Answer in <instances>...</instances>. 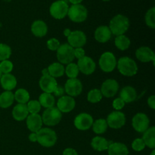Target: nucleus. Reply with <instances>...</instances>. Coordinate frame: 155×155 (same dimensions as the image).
Returning <instances> with one entry per match:
<instances>
[{"mask_svg": "<svg viewBox=\"0 0 155 155\" xmlns=\"http://www.w3.org/2000/svg\"><path fill=\"white\" fill-rule=\"evenodd\" d=\"M130 20L124 15H117L110 20L109 24V29L112 34L116 36L124 35L130 28Z\"/></svg>", "mask_w": 155, "mask_h": 155, "instance_id": "nucleus-1", "label": "nucleus"}, {"mask_svg": "<svg viewBox=\"0 0 155 155\" xmlns=\"http://www.w3.org/2000/svg\"><path fill=\"white\" fill-rule=\"evenodd\" d=\"M36 134H37V142L42 147L51 148L54 146L57 142V134L54 130L48 127L41 128L36 133Z\"/></svg>", "mask_w": 155, "mask_h": 155, "instance_id": "nucleus-2", "label": "nucleus"}, {"mask_svg": "<svg viewBox=\"0 0 155 155\" xmlns=\"http://www.w3.org/2000/svg\"><path fill=\"white\" fill-rule=\"evenodd\" d=\"M117 67L119 72L125 77H133L138 72L137 64L131 58H120L117 63Z\"/></svg>", "mask_w": 155, "mask_h": 155, "instance_id": "nucleus-3", "label": "nucleus"}, {"mask_svg": "<svg viewBox=\"0 0 155 155\" xmlns=\"http://www.w3.org/2000/svg\"><path fill=\"white\" fill-rule=\"evenodd\" d=\"M68 16L73 22H84L88 18V10L82 4L72 5L68 9Z\"/></svg>", "mask_w": 155, "mask_h": 155, "instance_id": "nucleus-4", "label": "nucleus"}, {"mask_svg": "<svg viewBox=\"0 0 155 155\" xmlns=\"http://www.w3.org/2000/svg\"><path fill=\"white\" fill-rule=\"evenodd\" d=\"M42 123L48 127H54L61 122L62 113L55 107L46 108L42 116Z\"/></svg>", "mask_w": 155, "mask_h": 155, "instance_id": "nucleus-5", "label": "nucleus"}, {"mask_svg": "<svg viewBox=\"0 0 155 155\" xmlns=\"http://www.w3.org/2000/svg\"><path fill=\"white\" fill-rule=\"evenodd\" d=\"M57 59L58 60L59 63L61 64H68L72 63L74 58V48L71 47L68 43L62 44L60 45L59 48L57 49Z\"/></svg>", "mask_w": 155, "mask_h": 155, "instance_id": "nucleus-6", "label": "nucleus"}, {"mask_svg": "<svg viewBox=\"0 0 155 155\" xmlns=\"http://www.w3.org/2000/svg\"><path fill=\"white\" fill-rule=\"evenodd\" d=\"M68 9H69V5L66 1L57 0L50 6L49 13L54 19L61 20L68 16Z\"/></svg>", "mask_w": 155, "mask_h": 155, "instance_id": "nucleus-7", "label": "nucleus"}, {"mask_svg": "<svg viewBox=\"0 0 155 155\" xmlns=\"http://www.w3.org/2000/svg\"><path fill=\"white\" fill-rule=\"evenodd\" d=\"M117 61L116 57L110 51H105L103 53L98 61L100 69L104 73L112 72L117 67Z\"/></svg>", "mask_w": 155, "mask_h": 155, "instance_id": "nucleus-8", "label": "nucleus"}, {"mask_svg": "<svg viewBox=\"0 0 155 155\" xmlns=\"http://www.w3.org/2000/svg\"><path fill=\"white\" fill-rule=\"evenodd\" d=\"M149 117L144 113H137L132 120V126L137 133H143L149 128Z\"/></svg>", "mask_w": 155, "mask_h": 155, "instance_id": "nucleus-9", "label": "nucleus"}, {"mask_svg": "<svg viewBox=\"0 0 155 155\" xmlns=\"http://www.w3.org/2000/svg\"><path fill=\"white\" fill-rule=\"evenodd\" d=\"M106 121H107V127L114 130H118L122 128L125 125L127 119L125 114L123 112L115 110L109 114Z\"/></svg>", "mask_w": 155, "mask_h": 155, "instance_id": "nucleus-10", "label": "nucleus"}, {"mask_svg": "<svg viewBox=\"0 0 155 155\" xmlns=\"http://www.w3.org/2000/svg\"><path fill=\"white\" fill-rule=\"evenodd\" d=\"M93 121V117L89 114L80 113L74 119V124L77 130L86 131L92 127Z\"/></svg>", "mask_w": 155, "mask_h": 155, "instance_id": "nucleus-11", "label": "nucleus"}, {"mask_svg": "<svg viewBox=\"0 0 155 155\" xmlns=\"http://www.w3.org/2000/svg\"><path fill=\"white\" fill-rule=\"evenodd\" d=\"M119 90V83L116 80L107 79L103 82L101 86V91L102 96L105 98H112L115 96Z\"/></svg>", "mask_w": 155, "mask_h": 155, "instance_id": "nucleus-12", "label": "nucleus"}, {"mask_svg": "<svg viewBox=\"0 0 155 155\" xmlns=\"http://www.w3.org/2000/svg\"><path fill=\"white\" fill-rule=\"evenodd\" d=\"M64 91L71 97H77L83 92V84L77 78L68 79L64 84Z\"/></svg>", "mask_w": 155, "mask_h": 155, "instance_id": "nucleus-13", "label": "nucleus"}, {"mask_svg": "<svg viewBox=\"0 0 155 155\" xmlns=\"http://www.w3.org/2000/svg\"><path fill=\"white\" fill-rule=\"evenodd\" d=\"M67 38H68V44L74 48H83L86 45L87 41L86 34L81 30L71 31L70 36Z\"/></svg>", "mask_w": 155, "mask_h": 155, "instance_id": "nucleus-14", "label": "nucleus"}, {"mask_svg": "<svg viewBox=\"0 0 155 155\" xmlns=\"http://www.w3.org/2000/svg\"><path fill=\"white\" fill-rule=\"evenodd\" d=\"M77 64L78 66L80 72L85 75H91L95 72L96 69V64L93 59L88 56H85L79 59Z\"/></svg>", "mask_w": 155, "mask_h": 155, "instance_id": "nucleus-15", "label": "nucleus"}, {"mask_svg": "<svg viewBox=\"0 0 155 155\" xmlns=\"http://www.w3.org/2000/svg\"><path fill=\"white\" fill-rule=\"evenodd\" d=\"M76 106V101L73 97L63 95L58 98L57 101V108L61 113H69L72 111Z\"/></svg>", "mask_w": 155, "mask_h": 155, "instance_id": "nucleus-16", "label": "nucleus"}, {"mask_svg": "<svg viewBox=\"0 0 155 155\" xmlns=\"http://www.w3.org/2000/svg\"><path fill=\"white\" fill-rule=\"evenodd\" d=\"M40 89L45 93L52 94L58 86V82L55 78L50 75L42 76L39 82Z\"/></svg>", "mask_w": 155, "mask_h": 155, "instance_id": "nucleus-17", "label": "nucleus"}, {"mask_svg": "<svg viewBox=\"0 0 155 155\" xmlns=\"http://www.w3.org/2000/svg\"><path fill=\"white\" fill-rule=\"evenodd\" d=\"M27 127L31 133H37L42 127V117L39 114H29L26 118Z\"/></svg>", "mask_w": 155, "mask_h": 155, "instance_id": "nucleus-18", "label": "nucleus"}, {"mask_svg": "<svg viewBox=\"0 0 155 155\" xmlns=\"http://www.w3.org/2000/svg\"><path fill=\"white\" fill-rule=\"evenodd\" d=\"M136 57L139 61L143 62V63L152 61L154 64V52L151 48L148 46L139 47L136 51Z\"/></svg>", "mask_w": 155, "mask_h": 155, "instance_id": "nucleus-19", "label": "nucleus"}, {"mask_svg": "<svg viewBox=\"0 0 155 155\" xmlns=\"http://www.w3.org/2000/svg\"><path fill=\"white\" fill-rule=\"evenodd\" d=\"M112 33L107 26H99L94 33L95 39L100 43H105L110 39Z\"/></svg>", "mask_w": 155, "mask_h": 155, "instance_id": "nucleus-20", "label": "nucleus"}, {"mask_svg": "<svg viewBox=\"0 0 155 155\" xmlns=\"http://www.w3.org/2000/svg\"><path fill=\"white\" fill-rule=\"evenodd\" d=\"M31 32L36 37H44L48 33V26L42 20H36L32 24Z\"/></svg>", "mask_w": 155, "mask_h": 155, "instance_id": "nucleus-21", "label": "nucleus"}, {"mask_svg": "<svg viewBox=\"0 0 155 155\" xmlns=\"http://www.w3.org/2000/svg\"><path fill=\"white\" fill-rule=\"evenodd\" d=\"M0 83L2 89L5 91H12L17 86L18 81L13 74H7L2 75L0 78Z\"/></svg>", "mask_w": 155, "mask_h": 155, "instance_id": "nucleus-22", "label": "nucleus"}, {"mask_svg": "<svg viewBox=\"0 0 155 155\" xmlns=\"http://www.w3.org/2000/svg\"><path fill=\"white\" fill-rule=\"evenodd\" d=\"M120 98L127 104L132 103L137 98V92L133 86H125L121 89L120 92Z\"/></svg>", "mask_w": 155, "mask_h": 155, "instance_id": "nucleus-23", "label": "nucleus"}, {"mask_svg": "<svg viewBox=\"0 0 155 155\" xmlns=\"http://www.w3.org/2000/svg\"><path fill=\"white\" fill-rule=\"evenodd\" d=\"M108 155H129L127 145L121 142H111L107 148Z\"/></svg>", "mask_w": 155, "mask_h": 155, "instance_id": "nucleus-24", "label": "nucleus"}, {"mask_svg": "<svg viewBox=\"0 0 155 155\" xmlns=\"http://www.w3.org/2000/svg\"><path fill=\"white\" fill-rule=\"evenodd\" d=\"M29 115L27 104H18L12 110V117L16 121H23Z\"/></svg>", "mask_w": 155, "mask_h": 155, "instance_id": "nucleus-25", "label": "nucleus"}, {"mask_svg": "<svg viewBox=\"0 0 155 155\" xmlns=\"http://www.w3.org/2000/svg\"><path fill=\"white\" fill-rule=\"evenodd\" d=\"M111 143L108 140L101 136H95L91 141V146L95 151H104L107 150L109 145Z\"/></svg>", "mask_w": 155, "mask_h": 155, "instance_id": "nucleus-26", "label": "nucleus"}, {"mask_svg": "<svg viewBox=\"0 0 155 155\" xmlns=\"http://www.w3.org/2000/svg\"><path fill=\"white\" fill-rule=\"evenodd\" d=\"M142 140L145 143V146L148 147L151 149H154L155 148V127H149L148 130L143 133Z\"/></svg>", "mask_w": 155, "mask_h": 155, "instance_id": "nucleus-27", "label": "nucleus"}, {"mask_svg": "<svg viewBox=\"0 0 155 155\" xmlns=\"http://www.w3.org/2000/svg\"><path fill=\"white\" fill-rule=\"evenodd\" d=\"M15 101L14 93L12 91H5L0 95V107L3 109L8 108Z\"/></svg>", "mask_w": 155, "mask_h": 155, "instance_id": "nucleus-28", "label": "nucleus"}, {"mask_svg": "<svg viewBox=\"0 0 155 155\" xmlns=\"http://www.w3.org/2000/svg\"><path fill=\"white\" fill-rule=\"evenodd\" d=\"M47 68H48L49 75L54 78H58V77H62L64 74V66L59 62L52 63Z\"/></svg>", "mask_w": 155, "mask_h": 155, "instance_id": "nucleus-29", "label": "nucleus"}, {"mask_svg": "<svg viewBox=\"0 0 155 155\" xmlns=\"http://www.w3.org/2000/svg\"><path fill=\"white\" fill-rule=\"evenodd\" d=\"M39 102L42 107L46 108L54 107L55 104V99L52 94L50 93H43L41 94L39 97Z\"/></svg>", "mask_w": 155, "mask_h": 155, "instance_id": "nucleus-30", "label": "nucleus"}, {"mask_svg": "<svg viewBox=\"0 0 155 155\" xmlns=\"http://www.w3.org/2000/svg\"><path fill=\"white\" fill-rule=\"evenodd\" d=\"M107 124L105 119L100 118V119L95 120L93 121L92 128L94 133L97 135L104 134L107 130Z\"/></svg>", "mask_w": 155, "mask_h": 155, "instance_id": "nucleus-31", "label": "nucleus"}, {"mask_svg": "<svg viewBox=\"0 0 155 155\" xmlns=\"http://www.w3.org/2000/svg\"><path fill=\"white\" fill-rule=\"evenodd\" d=\"M115 45L118 49L121 51H125L130 48L131 45V41L130 38L127 37L125 35H120V36H116L114 40Z\"/></svg>", "mask_w": 155, "mask_h": 155, "instance_id": "nucleus-32", "label": "nucleus"}, {"mask_svg": "<svg viewBox=\"0 0 155 155\" xmlns=\"http://www.w3.org/2000/svg\"><path fill=\"white\" fill-rule=\"evenodd\" d=\"M14 97L18 104H26L30 101V93L25 89H18L14 94Z\"/></svg>", "mask_w": 155, "mask_h": 155, "instance_id": "nucleus-33", "label": "nucleus"}, {"mask_svg": "<svg viewBox=\"0 0 155 155\" xmlns=\"http://www.w3.org/2000/svg\"><path fill=\"white\" fill-rule=\"evenodd\" d=\"M64 73L69 79H74L78 77L79 74H80V71H79L78 66H77V64L72 62V63L67 64Z\"/></svg>", "mask_w": 155, "mask_h": 155, "instance_id": "nucleus-34", "label": "nucleus"}, {"mask_svg": "<svg viewBox=\"0 0 155 155\" xmlns=\"http://www.w3.org/2000/svg\"><path fill=\"white\" fill-rule=\"evenodd\" d=\"M103 96L101 94V91L98 89H91L87 95V100L89 102L92 103V104H95L98 103L102 99Z\"/></svg>", "mask_w": 155, "mask_h": 155, "instance_id": "nucleus-35", "label": "nucleus"}, {"mask_svg": "<svg viewBox=\"0 0 155 155\" xmlns=\"http://www.w3.org/2000/svg\"><path fill=\"white\" fill-rule=\"evenodd\" d=\"M145 24L151 29L155 28V8L152 7L147 11L145 17Z\"/></svg>", "mask_w": 155, "mask_h": 155, "instance_id": "nucleus-36", "label": "nucleus"}, {"mask_svg": "<svg viewBox=\"0 0 155 155\" xmlns=\"http://www.w3.org/2000/svg\"><path fill=\"white\" fill-rule=\"evenodd\" d=\"M12 55V48L7 44L0 43V61L8 60Z\"/></svg>", "mask_w": 155, "mask_h": 155, "instance_id": "nucleus-37", "label": "nucleus"}, {"mask_svg": "<svg viewBox=\"0 0 155 155\" xmlns=\"http://www.w3.org/2000/svg\"><path fill=\"white\" fill-rule=\"evenodd\" d=\"M26 104H27L29 114H39L42 108V106L40 105L39 101L37 100L29 101Z\"/></svg>", "mask_w": 155, "mask_h": 155, "instance_id": "nucleus-38", "label": "nucleus"}, {"mask_svg": "<svg viewBox=\"0 0 155 155\" xmlns=\"http://www.w3.org/2000/svg\"><path fill=\"white\" fill-rule=\"evenodd\" d=\"M14 68L13 63L9 60H5L0 61V71L2 74H11Z\"/></svg>", "mask_w": 155, "mask_h": 155, "instance_id": "nucleus-39", "label": "nucleus"}, {"mask_svg": "<svg viewBox=\"0 0 155 155\" xmlns=\"http://www.w3.org/2000/svg\"><path fill=\"white\" fill-rule=\"evenodd\" d=\"M145 143H144L142 139H140V138L136 139L132 143V148L135 151H142V150L145 149Z\"/></svg>", "mask_w": 155, "mask_h": 155, "instance_id": "nucleus-40", "label": "nucleus"}, {"mask_svg": "<svg viewBox=\"0 0 155 155\" xmlns=\"http://www.w3.org/2000/svg\"><path fill=\"white\" fill-rule=\"evenodd\" d=\"M47 47L51 51H57L58 48L60 46V42L56 38H51L47 41Z\"/></svg>", "mask_w": 155, "mask_h": 155, "instance_id": "nucleus-41", "label": "nucleus"}, {"mask_svg": "<svg viewBox=\"0 0 155 155\" xmlns=\"http://www.w3.org/2000/svg\"><path fill=\"white\" fill-rule=\"evenodd\" d=\"M126 103L121 99L120 98H115L113 101V103H112V106H113L114 108L116 110H118V111H120L125 106Z\"/></svg>", "mask_w": 155, "mask_h": 155, "instance_id": "nucleus-42", "label": "nucleus"}, {"mask_svg": "<svg viewBox=\"0 0 155 155\" xmlns=\"http://www.w3.org/2000/svg\"><path fill=\"white\" fill-rule=\"evenodd\" d=\"M86 56V51L83 48H74V58L79 59Z\"/></svg>", "mask_w": 155, "mask_h": 155, "instance_id": "nucleus-43", "label": "nucleus"}, {"mask_svg": "<svg viewBox=\"0 0 155 155\" xmlns=\"http://www.w3.org/2000/svg\"><path fill=\"white\" fill-rule=\"evenodd\" d=\"M64 88L62 87L61 86H59V85H58V86L56 87L55 90L54 91V92H53L52 94H54V96H57L58 98H60V97L63 96V95H64Z\"/></svg>", "mask_w": 155, "mask_h": 155, "instance_id": "nucleus-44", "label": "nucleus"}, {"mask_svg": "<svg viewBox=\"0 0 155 155\" xmlns=\"http://www.w3.org/2000/svg\"><path fill=\"white\" fill-rule=\"evenodd\" d=\"M62 155H78V153L74 148H68L64 150Z\"/></svg>", "mask_w": 155, "mask_h": 155, "instance_id": "nucleus-45", "label": "nucleus"}, {"mask_svg": "<svg viewBox=\"0 0 155 155\" xmlns=\"http://www.w3.org/2000/svg\"><path fill=\"white\" fill-rule=\"evenodd\" d=\"M148 104L152 110L155 109V96L154 95H151L148 98Z\"/></svg>", "mask_w": 155, "mask_h": 155, "instance_id": "nucleus-46", "label": "nucleus"}, {"mask_svg": "<svg viewBox=\"0 0 155 155\" xmlns=\"http://www.w3.org/2000/svg\"><path fill=\"white\" fill-rule=\"evenodd\" d=\"M29 140L31 142H37V134L36 133H31L28 136Z\"/></svg>", "mask_w": 155, "mask_h": 155, "instance_id": "nucleus-47", "label": "nucleus"}, {"mask_svg": "<svg viewBox=\"0 0 155 155\" xmlns=\"http://www.w3.org/2000/svg\"><path fill=\"white\" fill-rule=\"evenodd\" d=\"M69 2H71L72 5H78V4H81L83 0H68Z\"/></svg>", "mask_w": 155, "mask_h": 155, "instance_id": "nucleus-48", "label": "nucleus"}, {"mask_svg": "<svg viewBox=\"0 0 155 155\" xmlns=\"http://www.w3.org/2000/svg\"><path fill=\"white\" fill-rule=\"evenodd\" d=\"M71 30L68 28L65 29V30H64V35L66 37H68V36H70V34H71Z\"/></svg>", "mask_w": 155, "mask_h": 155, "instance_id": "nucleus-49", "label": "nucleus"}, {"mask_svg": "<svg viewBox=\"0 0 155 155\" xmlns=\"http://www.w3.org/2000/svg\"><path fill=\"white\" fill-rule=\"evenodd\" d=\"M42 76H46V75H49L48 74V68H45L42 71Z\"/></svg>", "mask_w": 155, "mask_h": 155, "instance_id": "nucleus-50", "label": "nucleus"}, {"mask_svg": "<svg viewBox=\"0 0 155 155\" xmlns=\"http://www.w3.org/2000/svg\"><path fill=\"white\" fill-rule=\"evenodd\" d=\"M150 155H155V150L154 149H153V151H151V154H150Z\"/></svg>", "mask_w": 155, "mask_h": 155, "instance_id": "nucleus-51", "label": "nucleus"}, {"mask_svg": "<svg viewBox=\"0 0 155 155\" xmlns=\"http://www.w3.org/2000/svg\"><path fill=\"white\" fill-rule=\"evenodd\" d=\"M102 1H104V2H108V1H110V0H102Z\"/></svg>", "mask_w": 155, "mask_h": 155, "instance_id": "nucleus-52", "label": "nucleus"}, {"mask_svg": "<svg viewBox=\"0 0 155 155\" xmlns=\"http://www.w3.org/2000/svg\"><path fill=\"white\" fill-rule=\"evenodd\" d=\"M2 73H1V71H0V78H1V77H2Z\"/></svg>", "mask_w": 155, "mask_h": 155, "instance_id": "nucleus-53", "label": "nucleus"}, {"mask_svg": "<svg viewBox=\"0 0 155 155\" xmlns=\"http://www.w3.org/2000/svg\"><path fill=\"white\" fill-rule=\"evenodd\" d=\"M0 27H1V24H0Z\"/></svg>", "mask_w": 155, "mask_h": 155, "instance_id": "nucleus-54", "label": "nucleus"}]
</instances>
